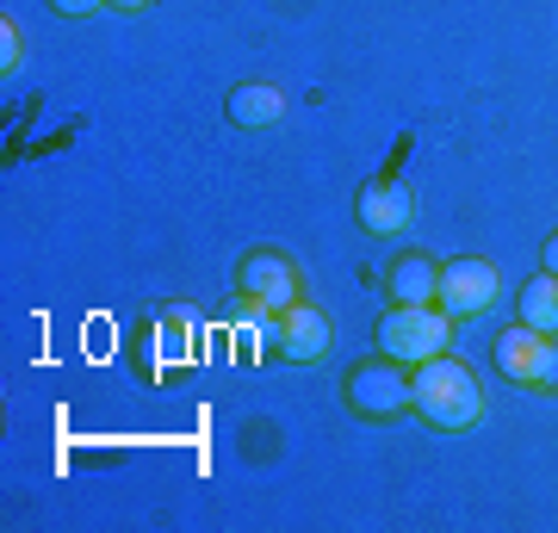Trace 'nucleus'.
Masks as SVG:
<instances>
[{"mask_svg": "<svg viewBox=\"0 0 558 533\" xmlns=\"http://www.w3.org/2000/svg\"><path fill=\"white\" fill-rule=\"evenodd\" d=\"M112 7H119V13H143V7H149V0H112Z\"/></svg>", "mask_w": 558, "mask_h": 533, "instance_id": "nucleus-15", "label": "nucleus"}, {"mask_svg": "<svg viewBox=\"0 0 558 533\" xmlns=\"http://www.w3.org/2000/svg\"><path fill=\"white\" fill-rule=\"evenodd\" d=\"M354 218L366 237H403L410 218H416V193L403 180H366L354 198Z\"/></svg>", "mask_w": 558, "mask_h": 533, "instance_id": "nucleus-8", "label": "nucleus"}, {"mask_svg": "<svg viewBox=\"0 0 558 533\" xmlns=\"http://www.w3.org/2000/svg\"><path fill=\"white\" fill-rule=\"evenodd\" d=\"M410 410H416L422 422L447 428V435H459V428H472L484 415V385L465 360L435 354V360H422L416 378H410Z\"/></svg>", "mask_w": 558, "mask_h": 533, "instance_id": "nucleus-1", "label": "nucleus"}, {"mask_svg": "<svg viewBox=\"0 0 558 533\" xmlns=\"http://www.w3.org/2000/svg\"><path fill=\"white\" fill-rule=\"evenodd\" d=\"M223 112H230V124H242V131H274V124L286 119V94H279L274 81H242V87H230Z\"/></svg>", "mask_w": 558, "mask_h": 533, "instance_id": "nucleus-9", "label": "nucleus"}, {"mask_svg": "<svg viewBox=\"0 0 558 533\" xmlns=\"http://www.w3.org/2000/svg\"><path fill=\"white\" fill-rule=\"evenodd\" d=\"M341 403H348L360 422H398V415L410 410V373H403L391 354L360 360V366H348V378H341Z\"/></svg>", "mask_w": 558, "mask_h": 533, "instance_id": "nucleus-3", "label": "nucleus"}, {"mask_svg": "<svg viewBox=\"0 0 558 533\" xmlns=\"http://www.w3.org/2000/svg\"><path fill=\"white\" fill-rule=\"evenodd\" d=\"M236 286H242V298H255V304H267V311H292V304L304 298L299 267L279 255V249H255V255L236 267Z\"/></svg>", "mask_w": 558, "mask_h": 533, "instance_id": "nucleus-7", "label": "nucleus"}, {"mask_svg": "<svg viewBox=\"0 0 558 533\" xmlns=\"http://www.w3.org/2000/svg\"><path fill=\"white\" fill-rule=\"evenodd\" d=\"M447 336H453V316L440 304H391L373 329L379 354H391L398 366H422V360L447 354Z\"/></svg>", "mask_w": 558, "mask_h": 533, "instance_id": "nucleus-2", "label": "nucleus"}, {"mask_svg": "<svg viewBox=\"0 0 558 533\" xmlns=\"http://www.w3.org/2000/svg\"><path fill=\"white\" fill-rule=\"evenodd\" d=\"M546 274H558V230L546 237Z\"/></svg>", "mask_w": 558, "mask_h": 533, "instance_id": "nucleus-14", "label": "nucleus"}, {"mask_svg": "<svg viewBox=\"0 0 558 533\" xmlns=\"http://www.w3.org/2000/svg\"><path fill=\"white\" fill-rule=\"evenodd\" d=\"M553 354H558V336H539L527 323H515V329H502V336L490 341L497 373L515 378V385H553Z\"/></svg>", "mask_w": 558, "mask_h": 533, "instance_id": "nucleus-5", "label": "nucleus"}, {"mask_svg": "<svg viewBox=\"0 0 558 533\" xmlns=\"http://www.w3.org/2000/svg\"><path fill=\"white\" fill-rule=\"evenodd\" d=\"M50 13H62V20H87V13H100V7H112V0H44Z\"/></svg>", "mask_w": 558, "mask_h": 533, "instance_id": "nucleus-13", "label": "nucleus"}, {"mask_svg": "<svg viewBox=\"0 0 558 533\" xmlns=\"http://www.w3.org/2000/svg\"><path fill=\"white\" fill-rule=\"evenodd\" d=\"M435 304L447 316H484L490 304H497V267L490 261H478V255H459V261H447L440 267V292H435Z\"/></svg>", "mask_w": 558, "mask_h": 533, "instance_id": "nucleus-4", "label": "nucleus"}, {"mask_svg": "<svg viewBox=\"0 0 558 533\" xmlns=\"http://www.w3.org/2000/svg\"><path fill=\"white\" fill-rule=\"evenodd\" d=\"M515 311L527 329H539V336H558V274H534L527 286H521Z\"/></svg>", "mask_w": 558, "mask_h": 533, "instance_id": "nucleus-11", "label": "nucleus"}, {"mask_svg": "<svg viewBox=\"0 0 558 533\" xmlns=\"http://www.w3.org/2000/svg\"><path fill=\"white\" fill-rule=\"evenodd\" d=\"M279 360H292V366H317V360H329V348H336V323H329V311L323 304H292V311H279V336H274Z\"/></svg>", "mask_w": 558, "mask_h": 533, "instance_id": "nucleus-6", "label": "nucleus"}, {"mask_svg": "<svg viewBox=\"0 0 558 533\" xmlns=\"http://www.w3.org/2000/svg\"><path fill=\"white\" fill-rule=\"evenodd\" d=\"M553 385H558V354H553Z\"/></svg>", "mask_w": 558, "mask_h": 533, "instance_id": "nucleus-16", "label": "nucleus"}, {"mask_svg": "<svg viewBox=\"0 0 558 533\" xmlns=\"http://www.w3.org/2000/svg\"><path fill=\"white\" fill-rule=\"evenodd\" d=\"M391 304H435V292H440V267L428 255H398L391 261Z\"/></svg>", "mask_w": 558, "mask_h": 533, "instance_id": "nucleus-10", "label": "nucleus"}, {"mask_svg": "<svg viewBox=\"0 0 558 533\" xmlns=\"http://www.w3.org/2000/svg\"><path fill=\"white\" fill-rule=\"evenodd\" d=\"M20 62H25V38H20V25H13V20H0V69L13 75Z\"/></svg>", "mask_w": 558, "mask_h": 533, "instance_id": "nucleus-12", "label": "nucleus"}]
</instances>
